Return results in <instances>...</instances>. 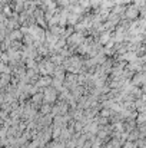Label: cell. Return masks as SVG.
I'll return each instance as SVG.
<instances>
[{
  "instance_id": "5bb4252c",
  "label": "cell",
  "mask_w": 146,
  "mask_h": 148,
  "mask_svg": "<svg viewBox=\"0 0 146 148\" xmlns=\"http://www.w3.org/2000/svg\"><path fill=\"white\" fill-rule=\"evenodd\" d=\"M12 72H13V69L9 63H4V62L0 63V73H12Z\"/></svg>"
},
{
  "instance_id": "7a4b0ae2",
  "label": "cell",
  "mask_w": 146,
  "mask_h": 148,
  "mask_svg": "<svg viewBox=\"0 0 146 148\" xmlns=\"http://www.w3.org/2000/svg\"><path fill=\"white\" fill-rule=\"evenodd\" d=\"M122 19H128V20H138V19H141V9L135 3L128 4Z\"/></svg>"
},
{
  "instance_id": "9a60e30c",
  "label": "cell",
  "mask_w": 146,
  "mask_h": 148,
  "mask_svg": "<svg viewBox=\"0 0 146 148\" xmlns=\"http://www.w3.org/2000/svg\"><path fill=\"white\" fill-rule=\"evenodd\" d=\"M99 114H100L102 116H106V118H110V115H112V109H110V108H102Z\"/></svg>"
},
{
  "instance_id": "ac0fdd59",
  "label": "cell",
  "mask_w": 146,
  "mask_h": 148,
  "mask_svg": "<svg viewBox=\"0 0 146 148\" xmlns=\"http://www.w3.org/2000/svg\"><path fill=\"white\" fill-rule=\"evenodd\" d=\"M141 88H142V91H143V94H145V95H146V84H145V85H143V86H141Z\"/></svg>"
},
{
  "instance_id": "7c38bea8",
  "label": "cell",
  "mask_w": 146,
  "mask_h": 148,
  "mask_svg": "<svg viewBox=\"0 0 146 148\" xmlns=\"http://www.w3.org/2000/svg\"><path fill=\"white\" fill-rule=\"evenodd\" d=\"M112 35H113V32H110V30H106V32L100 33V36H99V42H100L103 46H106V45H107V42L110 40Z\"/></svg>"
},
{
  "instance_id": "3957f363",
  "label": "cell",
  "mask_w": 146,
  "mask_h": 148,
  "mask_svg": "<svg viewBox=\"0 0 146 148\" xmlns=\"http://www.w3.org/2000/svg\"><path fill=\"white\" fill-rule=\"evenodd\" d=\"M54 69H56V65L49 59V58H43L40 62H39V71L42 75H53L54 73Z\"/></svg>"
},
{
  "instance_id": "e0dca14e",
  "label": "cell",
  "mask_w": 146,
  "mask_h": 148,
  "mask_svg": "<svg viewBox=\"0 0 146 148\" xmlns=\"http://www.w3.org/2000/svg\"><path fill=\"white\" fill-rule=\"evenodd\" d=\"M100 4H102V0H90V6L93 10H97L100 7Z\"/></svg>"
},
{
  "instance_id": "6da1fadb",
  "label": "cell",
  "mask_w": 146,
  "mask_h": 148,
  "mask_svg": "<svg viewBox=\"0 0 146 148\" xmlns=\"http://www.w3.org/2000/svg\"><path fill=\"white\" fill-rule=\"evenodd\" d=\"M85 39H86V36H85L83 33L75 32L72 36H69V38H67V48L76 53V49H77V48L85 42Z\"/></svg>"
},
{
  "instance_id": "4fadbf2b",
  "label": "cell",
  "mask_w": 146,
  "mask_h": 148,
  "mask_svg": "<svg viewBox=\"0 0 146 148\" xmlns=\"http://www.w3.org/2000/svg\"><path fill=\"white\" fill-rule=\"evenodd\" d=\"M139 138H141V132H139V130H138V127H136L135 130H132V131L129 132V138H128V141L135 143V141H138Z\"/></svg>"
},
{
  "instance_id": "9c48e42d",
  "label": "cell",
  "mask_w": 146,
  "mask_h": 148,
  "mask_svg": "<svg viewBox=\"0 0 146 148\" xmlns=\"http://www.w3.org/2000/svg\"><path fill=\"white\" fill-rule=\"evenodd\" d=\"M12 81H13L12 73H1V75H0V89L7 88V86L12 84Z\"/></svg>"
},
{
  "instance_id": "2e32d148",
  "label": "cell",
  "mask_w": 146,
  "mask_h": 148,
  "mask_svg": "<svg viewBox=\"0 0 146 148\" xmlns=\"http://www.w3.org/2000/svg\"><path fill=\"white\" fill-rule=\"evenodd\" d=\"M136 121H138V124H146V114L145 112H139Z\"/></svg>"
},
{
  "instance_id": "277c9868",
  "label": "cell",
  "mask_w": 146,
  "mask_h": 148,
  "mask_svg": "<svg viewBox=\"0 0 146 148\" xmlns=\"http://www.w3.org/2000/svg\"><path fill=\"white\" fill-rule=\"evenodd\" d=\"M43 94H45V102H49V103H53L54 105L57 102V99H59V91L53 85L45 88L43 89Z\"/></svg>"
},
{
  "instance_id": "8992f818",
  "label": "cell",
  "mask_w": 146,
  "mask_h": 148,
  "mask_svg": "<svg viewBox=\"0 0 146 148\" xmlns=\"http://www.w3.org/2000/svg\"><path fill=\"white\" fill-rule=\"evenodd\" d=\"M132 84L135 86H143L146 84V72H143V71L136 72L133 75V78H132Z\"/></svg>"
},
{
  "instance_id": "30bf717a",
  "label": "cell",
  "mask_w": 146,
  "mask_h": 148,
  "mask_svg": "<svg viewBox=\"0 0 146 148\" xmlns=\"http://www.w3.org/2000/svg\"><path fill=\"white\" fill-rule=\"evenodd\" d=\"M49 59H50L56 66H59V65H63V62H65V59H66V58H65V56H62L59 52H53V53L50 55V58H49Z\"/></svg>"
},
{
  "instance_id": "ba28073f",
  "label": "cell",
  "mask_w": 146,
  "mask_h": 148,
  "mask_svg": "<svg viewBox=\"0 0 146 148\" xmlns=\"http://www.w3.org/2000/svg\"><path fill=\"white\" fill-rule=\"evenodd\" d=\"M30 101H32V103L40 111V106L45 103V94H43V92H37V94H35V95L30 98Z\"/></svg>"
},
{
  "instance_id": "52a82bcc",
  "label": "cell",
  "mask_w": 146,
  "mask_h": 148,
  "mask_svg": "<svg viewBox=\"0 0 146 148\" xmlns=\"http://www.w3.org/2000/svg\"><path fill=\"white\" fill-rule=\"evenodd\" d=\"M53 84V76H50V75H42L40 78H39V81L36 82V85L39 86V88H48Z\"/></svg>"
},
{
  "instance_id": "8fae6325",
  "label": "cell",
  "mask_w": 146,
  "mask_h": 148,
  "mask_svg": "<svg viewBox=\"0 0 146 148\" xmlns=\"http://www.w3.org/2000/svg\"><path fill=\"white\" fill-rule=\"evenodd\" d=\"M7 38H9L10 40H23L24 35H23V32H22L20 29H16V30H12V32L7 35Z\"/></svg>"
},
{
  "instance_id": "5b68a950",
  "label": "cell",
  "mask_w": 146,
  "mask_h": 148,
  "mask_svg": "<svg viewBox=\"0 0 146 148\" xmlns=\"http://www.w3.org/2000/svg\"><path fill=\"white\" fill-rule=\"evenodd\" d=\"M79 84V73H72V72H67L66 73V79H65V84L63 86L66 89H73L76 85Z\"/></svg>"
}]
</instances>
